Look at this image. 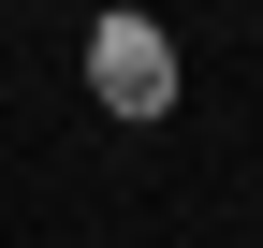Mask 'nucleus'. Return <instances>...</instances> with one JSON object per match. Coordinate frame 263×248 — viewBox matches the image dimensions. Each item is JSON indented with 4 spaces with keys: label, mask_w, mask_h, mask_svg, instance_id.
<instances>
[{
    "label": "nucleus",
    "mask_w": 263,
    "mask_h": 248,
    "mask_svg": "<svg viewBox=\"0 0 263 248\" xmlns=\"http://www.w3.org/2000/svg\"><path fill=\"white\" fill-rule=\"evenodd\" d=\"M176 29H161V15H132V0H117V15H88V102H103V117H132V132H146V117H176Z\"/></svg>",
    "instance_id": "nucleus-1"
}]
</instances>
